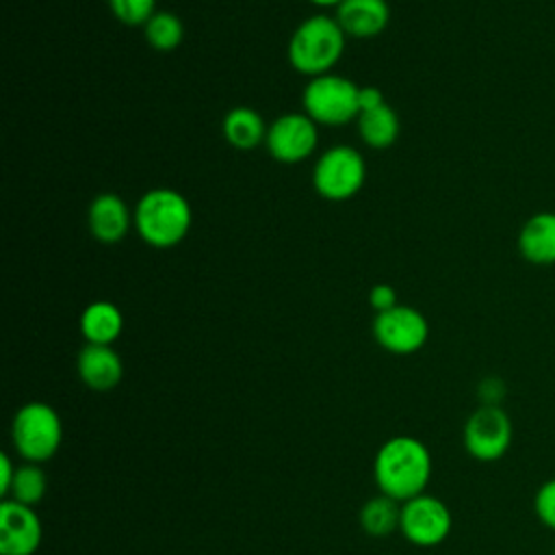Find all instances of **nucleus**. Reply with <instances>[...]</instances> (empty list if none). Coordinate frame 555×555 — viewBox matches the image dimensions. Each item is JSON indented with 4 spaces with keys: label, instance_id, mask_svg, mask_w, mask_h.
Wrapping results in <instances>:
<instances>
[{
    "label": "nucleus",
    "instance_id": "f257e3e1",
    "mask_svg": "<svg viewBox=\"0 0 555 555\" xmlns=\"http://www.w3.org/2000/svg\"><path fill=\"white\" fill-rule=\"evenodd\" d=\"M373 477L382 494L405 503L425 492L431 479V453L414 436L388 438L375 453Z\"/></svg>",
    "mask_w": 555,
    "mask_h": 555
},
{
    "label": "nucleus",
    "instance_id": "f03ea898",
    "mask_svg": "<svg viewBox=\"0 0 555 555\" xmlns=\"http://www.w3.org/2000/svg\"><path fill=\"white\" fill-rule=\"evenodd\" d=\"M193 210L189 199L167 186L152 189L141 195L134 208V228L152 247H173L191 230Z\"/></svg>",
    "mask_w": 555,
    "mask_h": 555
},
{
    "label": "nucleus",
    "instance_id": "7ed1b4c3",
    "mask_svg": "<svg viewBox=\"0 0 555 555\" xmlns=\"http://www.w3.org/2000/svg\"><path fill=\"white\" fill-rule=\"evenodd\" d=\"M345 50V30L330 15H310L288 41L291 65L306 76H323L338 63Z\"/></svg>",
    "mask_w": 555,
    "mask_h": 555
},
{
    "label": "nucleus",
    "instance_id": "20e7f679",
    "mask_svg": "<svg viewBox=\"0 0 555 555\" xmlns=\"http://www.w3.org/2000/svg\"><path fill=\"white\" fill-rule=\"evenodd\" d=\"M11 440L26 462H48L56 455L63 440V423L59 412L43 401L24 403L11 423Z\"/></svg>",
    "mask_w": 555,
    "mask_h": 555
},
{
    "label": "nucleus",
    "instance_id": "39448f33",
    "mask_svg": "<svg viewBox=\"0 0 555 555\" xmlns=\"http://www.w3.org/2000/svg\"><path fill=\"white\" fill-rule=\"evenodd\" d=\"M360 87L338 74H323L308 80L301 104L304 113L323 126H343L351 119H358L360 104H358Z\"/></svg>",
    "mask_w": 555,
    "mask_h": 555
},
{
    "label": "nucleus",
    "instance_id": "423d86ee",
    "mask_svg": "<svg viewBox=\"0 0 555 555\" xmlns=\"http://www.w3.org/2000/svg\"><path fill=\"white\" fill-rule=\"evenodd\" d=\"M364 158L349 145H334L325 150L312 169V184L317 193L330 202L351 199L364 186Z\"/></svg>",
    "mask_w": 555,
    "mask_h": 555
},
{
    "label": "nucleus",
    "instance_id": "0eeeda50",
    "mask_svg": "<svg viewBox=\"0 0 555 555\" xmlns=\"http://www.w3.org/2000/svg\"><path fill=\"white\" fill-rule=\"evenodd\" d=\"M512 421L496 403L477 408L464 423V449L479 462H494L503 457L512 444Z\"/></svg>",
    "mask_w": 555,
    "mask_h": 555
},
{
    "label": "nucleus",
    "instance_id": "6e6552de",
    "mask_svg": "<svg viewBox=\"0 0 555 555\" xmlns=\"http://www.w3.org/2000/svg\"><path fill=\"white\" fill-rule=\"evenodd\" d=\"M453 518L449 507L431 494H418L405 503H401V520L399 529L403 538L414 546H438L451 533Z\"/></svg>",
    "mask_w": 555,
    "mask_h": 555
},
{
    "label": "nucleus",
    "instance_id": "1a4fd4ad",
    "mask_svg": "<svg viewBox=\"0 0 555 555\" xmlns=\"http://www.w3.org/2000/svg\"><path fill=\"white\" fill-rule=\"evenodd\" d=\"M373 336L382 349L395 356H410L427 343L429 325L423 312L412 306L397 304L395 308L375 314Z\"/></svg>",
    "mask_w": 555,
    "mask_h": 555
},
{
    "label": "nucleus",
    "instance_id": "9d476101",
    "mask_svg": "<svg viewBox=\"0 0 555 555\" xmlns=\"http://www.w3.org/2000/svg\"><path fill=\"white\" fill-rule=\"evenodd\" d=\"M264 143L275 160L295 165L314 152L319 143V130L306 113H286L269 126Z\"/></svg>",
    "mask_w": 555,
    "mask_h": 555
},
{
    "label": "nucleus",
    "instance_id": "9b49d317",
    "mask_svg": "<svg viewBox=\"0 0 555 555\" xmlns=\"http://www.w3.org/2000/svg\"><path fill=\"white\" fill-rule=\"evenodd\" d=\"M43 527L35 507L2 499L0 503V555H35Z\"/></svg>",
    "mask_w": 555,
    "mask_h": 555
},
{
    "label": "nucleus",
    "instance_id": "f8f14e48",
    "mask_svg": "<svg viewBox=\"0 0 555 555\" xmlns=\"http://www.w3.org/2000/svg\"><path fill=\"white\" fill-rule=\"evenodd\" d=\"M76 369L82 384L98 392L115 388L124 377V362L119 353L113 349V345L87 343L78 353Z\"/></svg>",
    "mask_w": 555,
    "mask_h": 555
},
{
    "label": "nucleus",
    "instance_id": "ddd939ff",
    "mask_svg": "<svg viewBox=\"0 0 555 555\" xmlns=\"http://www.w3.org/2000/svg\"><path fill=\"white\" fill-rule=\"evenodd\" d=\"M134 215H130L126 202L115 193H100L93 197L87 210V223L91 234L100 243H117L128 234Z\"/></svg>",
    "mask_w": 555,
    "mask_h": 555
},
{
    "label": "nucleus",
    "instance_id": "4468645a",
    "mask_svg": "<svg viewBox=\"0 0 555 555\" xmlns=\"http://www.w3.org/2000/svg\"><path fill=\"white\" fill-rule=\"evenodd\" d=\"M390 20L386 0H343L336 7V22L351 37H375Z\"/></svg>",
    "mask_w": 555,
    "mask_h": 555
},
{
    "label": "nucleus",
    "instance_id": "2eb2a0df",
    "mask_svg": "<svg viewBox=\"0 0 555 555\" xmlns=\"http://www.w3.org/2000/svg\"><path fill=\"white\" fill-rule=\"evenodd\" d=\"M518 251L531 264H555V212H535L522 223Z\"/></svg>",
    "mask_w": 555,
    "mask_h": 555
},
{
    "label": "nucleus",
    "instance_id": "dca6fc26",
    "mask_svg": "<svg viewBox=\"0 0 555 555\" xmlns=\"http://www.w3.org/2000/svg\"><path fill=\"white\" fill-rule=\"evenodd\" d=\"M124 330V314L111 301H93L80 314V334L91 345H113Z\"/></svg>",
    "mask_w": 555,
    "mask_h": 555
},
{
    "label": "nucleus",
    "instance_id": "f3484780",
    "mask_svg": "<svg viewBox=\"0 0 555 555\" xmlns=\"http://www.w3.org/2000/svg\"><path fill=\"white\" fill-rule=\"evenodd\" d=\"M223 137L225 141L243 152H249L258 147L267 139V126L258 111L249 106H236L230 108L223 117Z\"/></svg>",
    "mask_w": 555,
    "mask_h": 555
},
{
    "label": "nucleus",
    "instance_id": "a211bd4d",
    "mask_svg": "<svg viewBox=\"0 0 555 555\" xmlns=\"http://www.w3.org/2000/svg\"><path fill=\"white\" fill-rule=\"evenodd\" d=\"M399 130H401L399 115L386 102L373 111H364L358 115L360 139L373 150L390 147L399 137Z\"/></svg>",
    "mask_w": 555,
    "mask_h": 555
},
{
    "label": "nucleus",
    "instance_id": "6ab92c4d",
    "mask_svg": "<svg viewBox=\"0 0 555 555\" xmlns=\"http://www.w3.org/2000/svg\"><path fill=\"white\" fill-rule=\"evenodd\" d=\"M399 520H401V503L382 492L369 499L360 509V525L373 538L390 535L395 529H399Z\"/></svg>",
    "mask_w": 555,
    "mask_h": 555
},
{
    "label": "nucleus",
    "instance_id": "aec40b11",
    "mask_svg": "<svg viewBox=\"0 0 555 555\" xmlns=\"http://www.w3.org/2000/svg\"><path fill=\"white\" fill-rule=\"evenodd\" d=\"M46 490H48V477L43 468L35 462H24L15 470V479L7 499L35 507L46 496Z\"/></svg>",
    "mask_w": 555,
    "mask_h": 555
},
{
    "label": "nucleus",
    "instance_id": "412c9836",
    "mask_svg": "<svg viewBox=\"0 0 555 555\" xmlns=\"http://www.w3.org/2000/svg\"><path fill=\"white\" fill-rule=\"evenodd\" d=\"M145 39L147 43L158 50V52H169L176 50L182 43L184 37V26L178 15L169 11H156L145 24Z\"/></svg>",
    "mask_w": 555,
    "mask_h": 555
},
{
    "label": "nucleus",
    "instance_id": "4be33fe9",
    "mask_svg": "<svg viewBox=\"0 0 555 555\" xmlns=\"http://www.w3.org/2000/svg\"><path fill=\"white\" fill-rule=\"evenodd\" d=\"M108 7L126 26L145 24L156 13V0H108Z\"/></svg>",
    "mask_w": 555,
    "mask_h": 555
},
{
    "label": "nucleus",
    "instance_id": "5701e85b",
    "mask_svg": "<svg viewBox=\"0 0 555 555\" xmlns=\"http://www.w3.org/2000/svg\"><path fill=\"white\" fill-rule=\"evenodd\" d=\"M533 512L538 520L555 531V479L544 481L533 496Z\"/></svg>",
    "mask_w": 555,
    "mask_h": 555
},
{
    "label": "nucleus",
    "instance_id": "b1692460",
    "mask_svg": "<svg viewBox=\"0 0 555 555\" xmlns=\"http://www.w3.org/2000/svg\"><path fill=\"white\" fill-rule=\"evenodd\" d=\"M369 304L373 306L375 312H386L399 304L397 291L390 284H375L369 293Z\"/></svg>",
    "mask_w": 555,
    "mask_h": 555
},
{
    "label": "nucleus",
    "instance_id": "393cba45",
    "mask_svg": "<svg viewBox=\"0 0 555 555\" xmlns=\"http://www.w3.org/2000/svg\"><path fill=\"white\" fill-rule=\"evenodd\" d=\"M15 470H17V464H13L11 455L4 451L0 455V494H2V499H7L9 492H11V486H13V479H15Z\"/></svg>",
    "mask_w": 555,
    "mask_h": 555
},
{
    "label": "nucleus",
    "instance_id": "a878e982",
    "mask_svg": "<svg viewBox=\"0 0 555 555\" xmlns=\"http://www.w3.org/2000/svg\"><path fill=\"white\" fill-rule=\"evenodd\" d=\"M386 100H384V93L373 87V85H366V87H360V93H358V104H360V113L364 111H373L377 106H382Z\"/></svg>",
    "mask_w": 555,
    "mask_h": 555
},
{
    "label": "nucleus",
    "instance_id": "bb28decb",
    "mask_svg": "<svg viewBox=\"0 0 555 555\" xmlns=\"http://www.w3.org/2000/svg\"><path fill=\"white\" fill-rule=\"evenodd\" d=\"M317 7H338L343 0H310Z\"/></svg>",
    "mask_w": 555,
    "mask_h": 555
}]
</instances>
